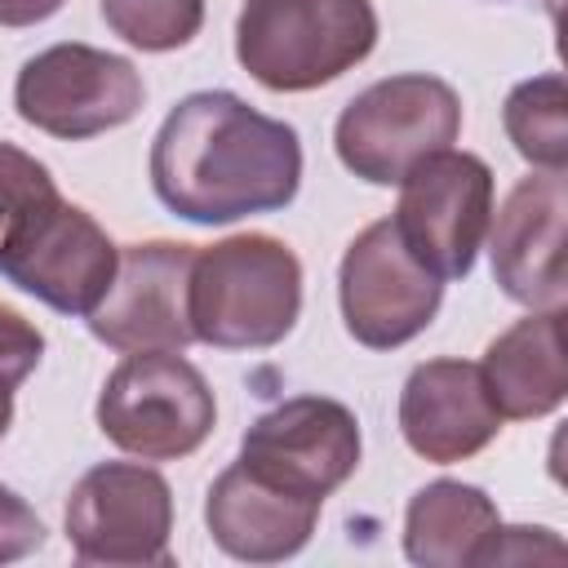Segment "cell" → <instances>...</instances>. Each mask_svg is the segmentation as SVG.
I'll return each mask as SVG.
<instances>
[{
    "label": "cell",
    "instance_id": "obj_1",
    "mask_svg": "<svg viewBox=\"0 0 568 568\" xmlns=\"http://www.w3.org/2000/svg\"><path fill=\"white\" fill-rule=\"evenodd\" d=\"M151 186L173 217L195 226L275 213L302 186L297 129L231 89L186 93L151 142Z\"/></svg>",
    "mask_w": 568,
    "mask_h": 568
},
{
    "label": "cell",
    "instance_id": "obj_2",
    "mask_svg": "<svg viewBox=\"0 0 568 568\" xmlns=\"http://www.w3.org/2000/svg\"><path fill=\"white\" fill-rule=\"evenodd\" d=\"M302 315V262L266 235L244 231L191 262V328L195 342L217 351H266L293 333Z\"/></svg>",
    "mask_w": 568,
    "mask_h": 568
},
{
    "label": "cell",
    "instance_id": "obj_3",
    "mask_svg": "<svg viewBox=\"0 0 568 568\" xmlns=\"http://www.w3.org/2000/svg\"><path fill=\"white\" fill-rule=\"evenodd\" d=\"M377 44L373 0H244L235 58L271 93H311L359 67Z\"/></svg>",
    "mask_w": 568,
    "mask_h": 568
},
{
    "label": "cell",
    "instance_id": "obj_4",
    "mask_svg": "<svg viewBox=\"0 0 568 568\" xmlns=\"http://www.w3.org/2000/svg\"><path fill=\"white\" fill-rule=\"evenodd\" d=\"M462 133V98L448 80L408 71L386 75L355 93L333 129L337 160L373 182V186H399L413 164L426 155L453 146Z\"/></svg>",
    "mask_w": 568,
    "mask_h": 568
},
{
    "label": "cell",
    "instance_id": "obj_5",
    "mask_svg": "<svg viewBox=\"0 0 568 568\" xmlns=\"http://www.w3.org/2000/svg\"><path fill=\"white\" fill-rule=\"evenodd\" d=\"M213 422L217 399L204 373L178 351H129L98 395V430L142 462L191 457Z\"/></svg>",
    "mask_w": 568,
    "mask_h": 568
},
{
    "label": "cell",
    "instance_id": "obj_6",
    "mask_svg": "<svg viewBox=\"0 0 568 568\" xmlns=\"http://www.w3.org/2000/svg\"><path fill=\"white\" fill-rule=\"evenodd\" d=\"M142 75L129 58L67 40L22 62L13 80L18 115L62 142H84L129 124L142 111Z\"/></svg>",
    "mask_w": 568,
    "mask_h": 568
},
{
    "label": "cell",
    "instance_id": "obj_7",
    "mask_svg": "<svg viewBox=\"0 0 568 568\" xmlns=\"http://www.w3.org/2000/svg\"><path fill=\"white\" fill-rule=\"evenodd\" d=\"M404 248L439 280H466L493 222V169L470 151H435L399 182L390 213Z\"/></svg>",
    "mask_w": 568,
    "mask_h": 568
},
{
    "label": "cell",
    "instance_id": "obj_8",
    "mask_svg": "<svg viewBox=\"0 0 568 568\" xmlns=\"http://www.w3.org/2000/svg\"><path fill=\"white\" fill-rule=\"evenodd\" d=\"M173 488L142 462H98L67 497V541L80 564L146 568L173 564Z\"/></svg>",
    "mask_w": 568,
    "mask_h": 568
},
{
    "label": "cell",
    "instance_id": "obj_9",
    "mask_svg": "<svg viewBox=\"0 0 568 568\" xmlns=\"http://www.w3.org/2000/svg\"><path fill=\"white\" fill-rule=\"evenodd\" d=\"M337 302L346 333L359 346L395 351L439 315L444 280L426 271L395 235V222L382 217L346 244L337 266Z\"/></svg>",
    "mask_w": 568,
    "mask_h": 568
},
{
    "label": "cell",
    "instance_id": "obj_10",
    "mask_svg": "<svg viewBox=\"0 0 568 568\" xmlns=\"http://www.w3.org/2000/svg\"><path fill=\"white\" fill-rule=\"evenodd\" d=\"M235 462L288 493L324 501L359 466V422L342 399L293 395L244 430Z\"/></svg>",
    "mask_w": 568,
    "mask_h": 568
},
{
    "label": "cell",
    "instance_id": "obj_11",
    "mask_svg": "<svg viewBox=\"0 0 568 568\" xmlns=\"http://www.w3.org/2000/svg\"><path fill=\"white\" fill-rule=\"evenodd\" d=\"M191 262L195 244L146 240L124 244L106 297L93 306L89 333L111 351H182L191 328Z\"/></svg>",
    "mask_w": 568,
    "mask_h": 568
},
{
    "label": "cell",
    "instance_id": "obj_12",
    "mask_svg": "<svg viewBox=\"0 0 568 568\" xmlns=\"http://www.w3.org/2000/svg\"><path fill=\"white\" fill-rule=\"evenodd\" d=\"M564 222H568V186L564 173L537 169L510 186L488 222L493 280L501 293L528 311H555L568 297L564 275Z\"/></svg>",
    "mask_w": 568,
    "mask_h": 568
},
{
    "label": "cell",
    "instance_id": "obj_13",
    "mask_svg": "<svg viewBox=\"0 0 568 568\" xmlns=\"http://www.w3.org/2000/svg\"><path fill=\"white\" fill-rule=\"evenodd\" d=\"M120 266V248L80 204H58L36 235L0 266L9 284L53 306L58 315H93Z\"/></svg>",
    "mask_w": 568,
    "mask_h": 568
},
{
    "label": "cell",
    "instance_id": "obj_14",
    "mask_svg": "<svg viewBox=\"0 0 568 568\" xmlns=\"http://www.w3.org/2000/svg\"><path fill=\"white\" fill-rule=\"evenodd\" d=\"M501 422L506 417L488 399L484 373L470 359H426L404 377L399 435L417 457L435 466L484 453L497 439Z\"/></svg>",
    "mask_w": 568,
    "mask_h": 568
},
{
    "label": "cell",
    "instance_id": "obj_15",
    "mask_svg": "<svg viewBox=\"0 0 568 568\" xmlns=\"http://www.w3.org/2000/svg\"><path fill=\"white\" fill-rule=\"evenodd\" d=\"M320 506L324 501L288 493V488L262 479L257 470H248L244 462H231L209 484L204 524H209V537L231 559L280 564V559H293L311 541Z\"/></svg>",
    "mask_w": 568,
    "mask_h": 568
},
{
    "label": "cell",
    "instance_id": "obj_16",
    "mask_svg": "<svg viewBox=\"0 0 568 568\" xmlns=\"http://www.w3.org/2000/svg\"><path fill=\"white\" fill-rule=\"evenodd\" d=\"M488 399L501 417L528 422L546 417L568 395V359H564V306L528 311L506 333H497L479 359Z\"/></svg>",
    "mask_w": 568,
    "mask_h": 568
},
{
    "label": "cell",
    "instance_id": "obj_17",
    "mask_svg": "<svg viewBox=\"0 0 568 568\" xmlns=\"http://www.w3.org/2000/svg\"><path fill=\"white\" fill-rule=\"evenodd\" d=\"M501 524L497 501L462 479H435L404 510V555L422 568H470Z\"/></svg>",
    "mask_w": 568,
    "mask_h": 568
},
{
    "label": "cell",
    "instance_id": "obj_18",
    "mask_svg": "<svg viewBox=\"0 0 568 568\" xmlns=\"http://www.w3.org/2000/svg\"><path fill=\"white\" fill-rule=\"evenodd\" d=\"M506 138L532 169L564 173L568 164V84L559 71L519 80L501 106Z\"/></svg>",
    "mask_w": 568,
    "mask_h": 568
},
{
    "label": "cell",
    "instance_id": "obj_19",
    "mask_svg": "<svg viewBox=\"0 0 568 568\" xmlns=\"http://www.w3.org/2000/svg\"><path fill=\"white\" fill-rule=\"evenodd\" d=\"M62 204L53 173L13 142H0V266Z\"/></svg>",
    "mask_w": 568,
    "mask_h": 568
},
{
    "label": "cell",
    "instance_id": "obj_20",
    "mask_svg": "<svg viewBox=\"0 0 568 568\" xmlns=\"http://www.w3.org/2000/svg\"><path fill=\"white\" fill-rule=\"evenodd\" d=\"M102 18L124 44L142 53H169L200 36L204 0H102Z\"/></svg>",
    "mask_w": 568,
    "mask_h": 568
},
{
    "label": "cell",
    "instance_id": "obj_21",
    "mask_svg": "<svg viewBox=\"0 0 568 568\" xmlns=\"http://www.w3.org/2000/svg\"><path fill=\"white\" fill-rule=\"evenodd\" d=\"M40 355H44V333L27 315L0 302V439L13 426V390L36 373Z\"/></svg>",
    "mask_w": 568,
    "mask_h": 568
},
{
    "label": "cell",
    "instance_id": "obj_22",
    "mask_svg": "<svg viewBox=\"0 0 568 568\" xmlns=\"http://www.w3.org/2000/svg\"><path fill=\"white\" fill-rule=\"evenodd\" d=\"M537 555L564 559V541H559L550 528H528V524L506 528V524H497L493 537H488L484 550H479V564H528V559H537Z\"/></svg>",
    "mask_w": 568,
    "mask_h": 568
},
{
    "label": "cell",
    "instance_id": "obj_23",
    "mask_svg": "<svg viewBox=\"0 0 568 568\" xmlns=\"http://www.w3.org/2000/svg\"><path fill=\"white\" fill-rule=\"evenodd\" d=\"M44 546V524L40 515L13 493L0 484V564H13V559H27L31 550Z\"/></svg>",
    "mask_w": 568,
    "mask_h": 568
},
{
    "label": "cell",
    "instance_id": "obj_24",
    "mask_svg": "<svg viewBox=\"0 0 568 568\" xmlns=\"http://www.w3.org/2000/svg\"><path fill=\"white\" fill-rule=\"evenodd\" d=\"M67 0H0V27H36L53 18Z\"/></svg>",
    "mask_w": 568,
    "mask_h": 568
}]
</instances>
